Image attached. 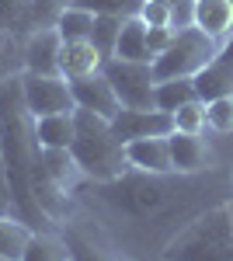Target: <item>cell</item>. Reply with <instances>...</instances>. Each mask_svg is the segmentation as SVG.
Segmentation results:
<instances>
[{"instance_id":"obj_25","label":"cell","mask_w":233,"mask_h":261,"mask_svg":"<svg viewBox=\"0 0 233 261\" xmlns=\"http://www.w3.org/2000/svg\"><path fill=\"white\" fill-rule=\"evenodd\" d=\"M91 14H112V18H136L143 0H70Z\"/></svg>"},{"instance_id":"obj_26","label":"cell","mask_w":233,"mask_h":261,"mask_svg":"<svg viewBox=\"0 0 233 261\" xmlns=\"http://www.w3.org/2000/svg\"><path fill=\"white\" fill-rule=\"evenodd\" d=\"M205 122L213 133H233V94L205 105Z\"/></svg>"},{"instance_id":"obj_17","label":"cell","mask_w":233,"mask_h":261,"mask_svg":"<svg viewBox=\"0 0 233 261\" xmlns=\"http://www.w3.org/2000/svg\"><path fill=\"white\" fill-rule=\"evenodd\" d=\"M53 28L59 32V39H63V42L91 39V32H94V14L84 11V7H77V4H66V7H59L56 24H53Z\"/></svg>"},{"instance_id":"obj_15","label":"cell","mask_w":233,"mask_h":261,"mask_svg":"<svg viewBox=\"0 0 233 261\" xmlns=\"http://www.w3.org/2000/svg\"><path fill=\"white\" fill-rule=\"evenodd\" d=\"M192 84H195V98L205 101V105L216 98H226V94H233V66L223 56H216L209 66H202L195 73Z\"/></svg>"},{"instance_id":"obj_14","label":"cell","mask_w":233,"mask_h":261,"mask_svg":"<svg viewBox=\"0 0 233 261\" xmlns=\"http://www.w3.org/2000/svg\"><path fill=\"white\" fill-rule=\"evenodd\" d=\"M35 125V140L42 150H70L73 133H77V108L73 112H59V115H42L32 119Z\"/></svg>"},{"instance_id":"obj_29","label":"cell","mask_w":233,"mask_h":261,"mask_svg":"<svg viewBox=\"0 0 233 261\" xmlns=\"http://www.w3.org/2000/svg\"><path fill=\"white\" fill-rule=\"evenodd\" d=\"M174 35L177 32H171V28H146V49H150V56H160L171 42H174Z\"/></svg>"},{"instance_id":"obj_7","label":"cell","mask_w":233,"mask_h":261,"mask_svg":"<svg viewBox=\"0 0 233 261\" xmlns=\"http://www.w3.org/2000/svg\"><path fill=\"white\" fill-rule=\"evenodd\" d=\"M59 39L56 28H35L28 32L21 42V63H24V73H39V77H63L59 73Z\"/></svg>"},{"instance_id":"obj_10","label":"cell","mask_w":233,"mask_h":261,"mask_svg":"<svg viewBox=\"0 0 233 261\" xmlns=\"http://www.w3.org/2000/svg\"><path fill=\"white\" fill-rule=\"evenodd\" d=\"M125 161H129V171H143V174H174L167 136L129 140L125 143Z\"/></svg>"},{"instance_id":"obj_5","label":"cell","mask_w":233,"mask_h":261,"mask_svg":"<svg viewBox=\"0 0 233 261\" xmlns=\"http://www.w3.org/2000/svg\"><path fill=\"white\" fill-rule=\"evenodd\" d=\"M101 73L108 77V84L115 87L122 108H133V112H146L157 108L153 105V91H157V77L150 63H133V60H105Z\"/></svg>"},{"instance_id":"obj_30","label":"cell","mask_w":233,"mask_h":261,"mask_svg":"<svg viewBox=\"0 0 233 261\" xmlns=\"http://www.w3.org/2000/svg\"><path fill=\"white\" fill-rule=\"evenodd\" d=\"M0 216H18V202H14V192H11L4 161H0Z\"/></svg>"},{"instance_id":"obj_9","label":"cell","mask_w":233,"mask_h":261,"mask_svg":"<svg viewBox=\"0 0 233 261\" xmlns=\"http://www.w3.org/2000/svg\"><path fill=\"white\" fill-rule=\"evenodd\" d=\"M70 94H73V105L84 108V112H94L101 119H115L122 112V101H118L115 87L108 84L105 73H91V77H80V81H70Z\"/></svg>"},{"instance_id":"obj_18","label":"cell","mask_w":233,"mask_h":261,"mask_svg":"<svg viewBox=\"0 0 233 261\" xmlns=\"http://www.w3.org/2000/svg\"><path fill=\"white\" fill-rule=\"evenodd\" d=\"M32 226L21 220V216H0V258H11V261H21L24 247L32 241Z\"/></svg>"},{"instance_id":"obj_4","label":"cell","mask_w":233,"mask_h":261,"mask_svg":"<svg viewBox=\"0 0 233 261\" xmlns=\"http://www.w3.org/2000/svg\"><path fill=\"white\" fill-rule=\"evenodd\" d=\"M216 56H219V42H213L205 32H198V28H185V32H177L174 42L150 66H153L157 81H174V77H195Z\"/></svg>"},{"instance_id":"obj_12","label":"cell","mask_w":233,"mask_h":261,"mask_svg":"<svg viewBox=\"0 0 233 261\" xmlns=\"http://www.w3.org/2000/svg\"><path fill=\"white\" fill-rule=\"evenodd\" d=\"M101 53L94 49L91 39H80V42H63L59 49V73L66 81H80V77H91V73H101Z\"/></svg>"},{"instance_id":"obj_11","label":"cell","mask_w":233,"mask_h":261,"mask_svg":"<svg viewBox=\"0 0 233 261\" xmlns=\"http://www.w3.org/2000/svg\"><path fill=\"white\" fill-rule=\"evenodd\" d=\"M171 164H174V174H198L209 167V143L195 133H171Z\"/></svg>"},{"instance_id":"obj_6","label":"cell","mask_w":233,"mask_h":261,"mask_svg":"<svg viewBox=\"0 0 233 261\" xmlns=\"http://www.w3.org/2000/svg\"><path fill=\"white\" fill-rule=\"evenodd\" d=\"M21 98L32 119L42 115H59V112H73V94L66 77H39V73H21Z\"/></svg>"},{"instance_id":"obj_20","label":"cell","mask_w":233,"mask_h":261,"mask_svg":"<svg viewBox=\"0 0 233 261\" xmlns=\"http://www.w3.org/2000/svg\"><path fill=\"white\" fill-rule=\"evenodd\" d=\"M185 101H195V84L192 77H174V81H157L153 91V105L160 112H171L174 115Z\"/></svg>"},{"instance_id":"obj_22","label":"cell","mask_w":233,"mask_h":261,"mask_svg":"<svg viewBox=\"0 0 233 261\" xmlns=\"http://www.w3.org/2000/svg\"><path fill=\"white\" fill-rule=\"evenodd\" d=\"M122 21L125 18H112V14H94V32H91V42L101 53V60H112L115 56L118 35H122Z\"/></svg>"},{"instance_id":"obj_2","label":"cell","mask_w":233,"mask_h":261,"mask_svg":"<svg viewBox=\"0 0 233 261\" xmlns=\"http://www.w3.org/2000/svg\"><path fill=\"white\" fill-rule=\"evenodd\" d=\"M70 153L77 161L80 174L101 181V185L122 178L129 171L125 143L112 133V122L94 115V112H84V108H77V133L70 143Z\"/></svg>"},{"instance_id":"obj_33","label":"cell","mask_w":233,"mask_h":261,"mask_svg":"<svg viewBox=\"0 0 233 261\" xmlns=\"http://www.w3.org/2000/svg\"><path fill=\"white\" fill-rule=\"evenodd\" d=\"M70 261H73V258H70Z\"/></svg>"},{"instance_id":"obj_13","label":"cell","mask_w":233,"mask_h":261,"mask_svg":"<svg viewBox=\"0 0 233 261\" xmlns=\"http://www.w3.org/2000/svg\"><path fill=\"white\" fill-rule=\"evenodd\" d=\"M195 28L223 49V42L233 35V0H195Z\"/></svg>"},{"instance_id":"obj_24","label":"cell","mask_w":233,"mask_h":261,"mask_svg":"<svg viewBox=\"0 0 233 261\" xmlns=\"http://www.w3.org/2000/svg\"><path fill=\"white\" fill-rule=\"evenodd\" d=\"M209 129V122H205V101H185L181 108L174 112V133H195V136H202Z\"/></svg>"},{"instance_id":"obj_3","label":"cell","mask_w":233,"mask_h":261,"mask_svg":"<svg viewBox=\"0 0 233 261\" xmlns=\"http://www.w3.org/2000/svg\"><path fill=\"white\" fill-rule=\"evenodd\" d=\"M167 178L171 174H143V171L129 174L125 171L122 178L108 181L105 192L115 209L136 216V220H157V216L177 209V185H171Z\"/></svg>"},{"instance_id":"obj_32","label":"cell","mask_w":233,"mask_h":261,"mask_svg":"<svg viewBox=\"0 0 233 261\" xmlns=\"http://www.w3.org/2000/svg\"><path fill=\"white\" fill-rule=\"evenodd\" d=\"M0 261H11V258H0Z\"/></svg>"},{"instance_id":"obj_31","label":"cell","mask_w":233,"mask_h":261,"mask_svg":"<svg viewBox=\"0 0 233 261\" xmlns=\"http://www.w3.org/2000/svg\"><path fill=\"white\" fill-rule=\"evenodd\" d=\"M219 56H223V60H226V63L233 66V35H230L226 42H223V49H219Z\"/></svg>"},{"instance_id":"obj_21","label":"cell","mask_w":233,"mask_h":261,"mask_svg":"<svg viewBox=\"0 0 233 261\" xmlns=\"http://www.w3.org/2000/svg\"><path fill=\"white\" fill-rule=\"evenodd\" d=\"M42 164H45V174L53 178V185L56 188H70L73 185V178L80 174L77 161H73V153L70 150H42Z\"/></svg>"},{"instance_id":"obj_23","label":"cell","mask_w":233,"mask_h":261,"mask_svg":"<svg viewBox=\"0 0 233 261\" xmlns=\"http://www.w3.org/2000/svg\"><path fill=\"white\" fill-rule=\"evenodd\" d=\"M24 73V63H21V42L14 32H0V84L14 81Z\"/></svg>"},{"instance_id":"obj_19","label":"cell","mask_w":233,"mask_h":261,"mask_svg":"<svg viewBox=\"0 0 233 261\" xmlns=\"http://www.w3.org/2000/svg\"><path fill=\"white\" fill-rule=\"evenodd\" d=\"M70 258H73L70 244L53 237L49 230H35L28 247H24V254H21V261H70Z\"/></svg>"},{"instance_id":"obj_1","label":"cell","mask_w":233,"mask_h":261,"mask_svg":"<svg viewBox=\"0 0 233 261\" xmlns=\"http://www.w3.org/2000/svg\"><path fill=\"white\" fill-rule=\"evenodd\" d=\"M160 261H233V202L195 213L167 237Z\"/></svg>"},{"instance_id":"obj_16","label":"cell","mask_w":233,"mask_h":261,"mask_svg":"<svg viewBox=\"0 0 233 261\" xmlns=\"http://www.w3.org/2000/svg\"><path fill=\"white\" fill-rule=\"evenodd\" d=\"M115 56L118 60H133V63H153L150 49H146V24L139 21V14L122 21V35H118ZM115 56H112V60H115Z\"/></svg>"},{"instance_id":"obj_28","label":"cell","mask_w":233,"mask_h":261,"mask_svg":"<svg viewBox=\"0 0 233 261\" xmlns=\"http://www.w3.org/2000/svg\"><path fill=\"white\" fill-rule=\"evenodd\" d=\"M171 32L195 28V0H171Z\"/></svg>"},{"instance_id":"obj_27","label":"cell","mask_w":233,"mask_h":261,"mask_svg":"<svg viewBox=\"0 0 233 261\" xmlns=\"http://www.w3.org/2000/svg\"><path fill=\"white\" fill-rule=\"evenodd\" d=\"M139 21L146 28H167L171 24V0H143Z\"/></svg>"},{"instance_id":"obj_8","label":"cell","mask_w":233,"mask_h":261,"mask_svg":"<svg viewBox=\"0 0 233 261\" xmlns=\"http://www.w3.org/2000/svg\"><path fill=\"white\" fill-rule=\"evenodd\" d=\"M112 133L122 143L143 140V136H171L174 133V115L171 112H160V108H146V112L122 108L115 119H112Z\"/></svg>"}]
</instances>
